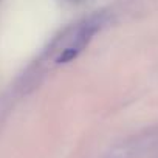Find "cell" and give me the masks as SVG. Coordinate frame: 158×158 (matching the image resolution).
I'll return each instance as SVG.
<instances>
[{"instance_id":"1","label":"cell","mask_w":158,"mask_h":158,"mask_svg":"<svg viewBox=\"0 0 158 158\" xmlns=\"http://www.w3.org/2000/svg\"><path fill=\"white\" fill-rule=\"evenodd\" d=\"M107 19L109 17L106 13H95L76 23L71 30H68L59 40L54 54V64L60 65L76 59L89 47L93 37L102 30V27L107 23Z\"/></svg>"}]
</instances>
